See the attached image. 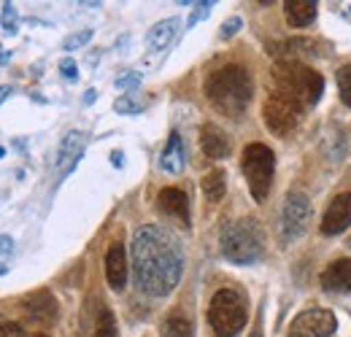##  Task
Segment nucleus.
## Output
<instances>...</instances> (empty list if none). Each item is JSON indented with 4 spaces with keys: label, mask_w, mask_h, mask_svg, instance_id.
I'll return each instance as SVG.
<instances>
[{
    "label": "nucleus",
    "mask_w": 351,
    "mask_h": 337,
    "mask_svg": "<svg viewBox=\"0 0 351 337\" xmlns=\"http://www.w3.org/2000/svg\"><path fill=\"white\" fill-rule=\"evenodd\" d=\"M95 97H97V92H95V89H87V92H84V103H95Z\"/></svg>",
    "instance_id": "obj_36"
},
{
    "label": "nucleus",
    "mask_w": 351,
    "mask_h": 337,
    "mask_svg": "<svg viewBox=\"0 0 351 337\" xmlns=\"http://www.w3.org/2000/svg\"><path fill=\"white\" fill-rule=\"evenodd\" d=\"M106 281L114 292L128 286V251L122 243H111L106 251Z\"/></svg>",
    "instance_id": "obj_13"
},
{
    "label": "nucleus",
    "mask_w": 351,
    "mask_h": 337,
    "mask_svg": "<svg viewBox=\"0 0 351 337\" xmlns=\"http://www.w3.org/2000/svg\"><path fill=\"white\" fill-rule=\"evenodd\" d=\"M135 286L149 297H168L184 275L181 240L162 224H146L132 235Z\"/></svg>",
    "instance_id": "obj_1"
},
{
    "label": "nucleus",
    "mask_w": 351,
    "mask_h": 337,
    "mask_svg": "<svg viewBox=\"0 0 351 337\" xmlns=\"http://www.w3.org/2000/svg\"><path fill=\"white\" fill-rule=\"evenodd\" d=\"M0 22H3V33H5V36H16V33H19V11H16L14 3H5V5H3Z\"/></svg>",
    "instance_id": "obj_24"
},
{
    "label": "nucleus",
    "mask_w": 351,
    "mask_h": 337,
    "mask_svg": "<svg viewBox=\"0 0 351 337\" xmlns=\"http://www.w3.org/2000/svg\"><path fill=\"white\" fill-rule=\"evenodd\" d=\"M184 165H186L184 140H181L178 132H171V138H168V143H165V149L160 154V168L165 170V173H171V175H178L184 170Z\"/></svg>",
    "instance_id": "obj_18"
},
{
    "label": "nucleus",
    "mask_w": 351,
    "mask_h": 337,
    "mask_svg": "<svg viewBox=\"0 0 351 337\" xmlns=\"http://www.w3.org/2000/svg\"><path fill=\"white\" fill-rule=\"evenodd\" d=\"M200 149L208 160H224L230 154V138L221 127L203 125L200 127Z\"/></svg>",
    "instance_id": "obj_16"
},
{
    "label": "nucleus",
    "mask_w": 351,
    "mask_h": 337,
    "mask_svg": "<svg viewBox=\"0 0 351 337\" xmlns=\"http://www.w3.org/2000/svg\"><path fill=\"white\" fill-rule=\"evenodd\" d=\"M33 337H49V335H46V332H36Z\"/></svg>",
    "instance_id": "obj_39"
},
{
    "label": "nucleus",
    "mask_w": 351,
    "mask_h": 337,
    "mask_svg": "<svg viewBox=\"0 0 351 337\" xmlns=\"http://www.w3.org/2000/svg\"><path fill=\"white\" fill-rule=\"evenodd\" d=\"M157 203H160V208L165 213H171V216L178 219L184 227H189V197H186L181 189H176V186L162 189L160 197H157Z\"/></svg>",
    "instance_id": "obj_17"
},
{
    "label": "nucleus",
    "mask_w": 351,
    "mask_h": 337,
    "mask_svg": "<svg viewBox=\"0 0 351 337\" xmlns=\"http://www.w3.org/2000/svg\"><path fill=\"white\" fill-rule=\"evenodd\" d=\"M162 337H195V327L186 316L181 313H173L168 316V321L162 324Z\"/></svg>",
    "instance_id": "obj_22"
},
{
    "label": "nucleus",
    "mask_w": 351,
    "mask_h": 337,
    "mask_svg": "<svg viewBox=\"0 0 351 337\" xmlns=\"http://www.w3.org/2000/svg\"><path fill=\"white\" fill-rule=\"evenodd\" d=\"M11 95V86H0V105L5 103V97Z\"/></svg>",
    "instance_id": "obj_37"
},
{
    "label": "nucleus",
    "mask_w": 351,
    "mask_h": 337,
    "mask_svg": "<svg viewBox=\"0 0 351 337\" xmlns=\"http://www.w3.org/2000/svg\"><path fill=\"white\" fill-rule=\"evenodd\" d=\"M273 86L276 95L287 97L289 103H295L298 108H313L322 95H324V79L322 73H316L313 68H308L303 62H278L273 68Z\"/></svg>",
    "instance_id": "obj_3"
},
{
    "label": "nucleus",
    "mask_w": 351,
    "mask_h": 337,
    "mask_svg": "<svg viewBox=\"0 0 351 337\" xmlns=\"http://www.w3.org/2000/svg\"><path fill=\"white\" fill-rule=\"evenodd\" d=\"M143 108H146V103L135 100L132 95H122V97H117V100H114V111H117V114H122V116H132V114H141Z\"/></svg>",
    "instance_id": "obj_25"
},
{
    "label": "nucleus",
    "mask_w": 351,
    "mask_h": 337,
    "mask_svg": "<svg viewBox=\"0 0 351 337\" xmlns=\"http://www.w3.org/2000/svg\"><path fill=\"white\" fill-rule=\"evenodd\" d=\"M92 337H119L117 319H114V313H111L106 305L97 310V319H95V332H92Z\"/></svg>",
    "instance_id": "obj_23"
},
{
    "label": "nucleus",
    "mask_w": 351,
    "mask_h": 337,
    "mask_svg": "<svg viewBox=\"0 0 351 337\" xmlns=\"http://www.w3.org/2000/svg\"><path fill=\"white\" fill-rule=\"evenodd\" d=\"M8 60H11V51H5V49L0 46V65H8Z\"/></svg>",
    "instance_id": "obj_35"
},
{
    "label": "nucleus",
    "mask_w": 351,
    "mask_h": 337,
    "mask_svg": "<svg viewBox=\"0 0 351 337\" xmlns=\"http://www.w3.org/2000/svg\"><path fill=\"white\" fill-rule=\"evenodd\" d=\"M0 337H25V332H22L19 324H14V321H3V324H0Z\"/></svg>",
    "instance_id": "obj_32"
},
{
    "label": "nucleus",
    "mask_w": 351,
    "mask_h": 337,
    "mask_svg": "<svg viewBox=\"0 0 351 337\" xmlns=\"http://www.w3.org/2000/svg\"><path fill=\"white\" fill-rule=\"evenodd\" d=\"M249 337H263V335H260V332H252V335H249Z\"/></svg>",
    "instance_id": "obj_40"
},
{
    "label": "nucleus",
    "mask_w": 351,
    "mask_h": 337,
    "mask_svg": "<svg viewBox=\"0 0 351 337\" xmlns=\"http://www.w3.org/2000/svg\"><path fill=\"white\" fill-rule=\"evenodd\" d=\"M338 329V319L327 308H308L292 324L289 337H332Z\"/></svg>",
    "instance_id": "obj_9"
},
{
    "label": "nucleus",
    "mask_w": 351,
    "mask_h": 337,
    "mask_svg": "<svg viewBox=\"0 0 351 337\" xmlns=\"http://www.w3.org/2000/svg\"><path fill=\"white\" fill-rule=\"evenodd\" d=\"M200 186H203V195H206V200L208 203H219L221 197H224V189H227V175H224V170H211V173H206L203 175V181H200Z\"/></svg>",
    "instance_id": "obj_21"
},
{
    "label": "nucleus",
    "mask_w": 351,
    "mask_h": 337,
    "mask_svg": "<svg viewBox=\"0 0 351 337\" xmlns=\"http://www.w3.org/2000/svg\"><path fill=\"white\" fill-rule=\"evenodd\" d=\"M60 73H62L65 82H76V79H79V68H76V62H73L71 57H65V60L60 62Z\"/></svg>",
    "instance_id": "obj_31"
},
{
    "label": "nucleus",
    "mask_w": 351,
    "mask_h": 337,
    "mask_svg": "<svg viewBox=\"0 0 351 337\" xmlns=\"http://www.w3.org/2000/svg\"><path fill=\"white\" fill-rule=\"evenodd\" d=\"M11 249H14V240H11L8 235H0V256L11 253Z\"/></svg>",
    "instance_id": "obj_33"
},
{
    "label": "nucleus",
    "mask_w": 351,
    "mask_h": 337,
    "mask_svg": "<svg viewBox=\"0 0 351 337\" xmlns=\"http://www.w3.org/2000/svg\"><path fill=\"white\" fill-rule=\"evenodd\" d=\"M270 54L278 57V62H303V57H316L319 43L311 38H287L270 46Z\"/></svg>",
    "instance_id": "obj_14"
},
{
    "label": "nucleus",
    "mask_w": 351,
    "mask_h": 337,
    "mask_svg": "<svg viewBox=\"0 0 351 337\" xmlns=\"http://www.w3.org/2000/svg\"><path fill=\"white\" fill-rule=\"evenodd\" d=\"M141 79H143V76H141L138 71H128V73L119 76L114 84H117V89H135V86L141 84Z\"/></svg>",
    "instance_id": "obj_30"
},
{
    "label": "nucleus",
    "mask_w": 351,
    "mask_h": 337,
    "mask_svg": "<svg viewBox=\"0 0 351 337\" xmlns=\"http://www.w3.org/2000/svg\"><path fill=\"white\" fill-rule=\"evenodd\" d=\"M252 95L254 79L243 65H224L206 79V97L224 116L241 119L252 103Z\"/></svg>",
    "instance_id": "obj_2"
},
{
    "label": "nucleus",
    "mask_w": 351,
    "mask_h": 337,
    "mask_svg": "<svg viewBox=\"0 0 351 337\" xmlns=\"http://www.w3.org/2000/svg\"><path fill=\"white\" fill-rule=\"evenodd\" d=\"M322 289L335 292V295H349L351 292V259H338L322 273Z\"/></svg>",
    "instance_id": "obj_15"
},
{
    "label": "nucleus",
    "mask_w": 351,
    "mask_h": 337,
    "mask_svg": "<svg viewBox=\"0 0 351 337\" xmlns=\"http://www.w3.org/2000/svg\"><path fill=\"white\" fill-rule=\"evenodd\" d=\"M219 251L232 264H254L265 256L263 227L254 219L227 221L219 232Z\"/></svg>",
    "instance_id": "obj_4"
},
{
    "label": "nucleus",
    "mask_w": 351,
    "mask_h": 337,
    "mask_svg": "<svg viewBox=\"0 0 351 337\" xmlns=\"http://www.w3.org/2000/svg\"><path fill=\"white\" fill-rule=\"evenodd\" d=\"M84 149H87V135H84V132L71 129V132L62 138V143H60V149H57V162H54V170H57L60 178H65L71 170L79 165Z\"/></svg>",
    "instance_id": "obj_11"
},
{
    "label": "nucleus",
    "mask_w": 351,
    "mask_h": 337,
    "mask_svg": "<svg viewBox=\"0 0 351 337\" xmlns=\"http://www.w3.org/2000/svg\"><path fill=\"white\" fill-rule=\"evenodd\" d=\"M5 273H8V267H5V264H0V275H5Z\"/></svg>",
    "instance_id": "obj_38"
},
{
    "label": "nucleus",
    "mask_w": 351,
    "mask_h": 337,
    "mask_svg": "<svg viewBox=\"0 0 351 337\" xmlns=\"http://www.w3.org/2000/svg\"><path fill=\"white\" fill-rule=\"evenodd\" d=\"M241 170L246 175L249 192L257 203H265L273 186V173H276V154L265 143H249L241 157Z\"/></svg>",
    "instance_id": "obj_6"
},
{
    "label": "nucleus",
    "mask_w": 351,
    "mask_h": 337,
    "mask_svg": "<svg viewBox=\"0 0 351 337\" xmlns=\"http://www.w3.org/2000/svg\"><path fill=\"white\" fill-rule=\"evenodd\" d=\"M243 27V22H241V16H230L224 25H221V33H219V38L221 41H227V38H232L238 30Z\"/></svg>",
    "instance_id": "obj_29"
},
{
    "label": "nucleus",
    "mask_w": 351,
    "mask_h": 337,
    "mask_svg": "<svg viewBox=\"0 0 351 337\" xmlns=\"http://www.w3.org/2000/svg\"><path fill=\"white\" fill-rule=\"evenodd\" d=\"M346 246H349V249H351V238H349V240H346Z\"/></svg>",
    "instance_id": "obj_42"
},
{
    "label": "nucleus",
    "mask_w": 351,
    "mask_h": 337,
    "mask_svg": "<svg viewBox=\"0 0 351 337\" xmlns=\"http://www.w3.org/2000/svg\"><path fill=\"white\" fill-rule=\"evenodd\" d=\"M22 310L33 324H41V327L54 324L57 316H60V305H57V299L49 289H41V292H33V295L25 297L22 299Z\"/></svg>",
    "instance_id": "obj_10"
},
{
    "label": "nucleus",
    "mask_w": 351,
    "mask_h": 337,
    "mask_svg": "<svg viewBox=\"0 0 351 337\" xmlns=\"http://www.w3.org/2000/svg\"><path fill=\"white\" fill-rule=\"evenodd\" d=\"M3 154H5V149H3V146H0V157H3Z\"/></svg>",
    "instance_id": "obj_41"
},
{
    "label": "nucleus",
    "mask_w": 351,
    "mask_h": 337,
    "mask_svg": "<svg viewBox=\"0 0 351 337\" xmlns=\"http://www.w3.org/2000/svg\"><path fill=\"white\" fill-rule=\"evenodd\" d=\"M178 27H181V22H178L176 16L157 22V25L146 33V46H149V51H162V49H168V43L178 36Z\"/></svg>",
    "instance_id": "obj_19"
},
{
    "label": "nucleus",
    "mask_w": 351,
    "mask_h": 337,
    "mask_svg": "<svg viewBox=\"0 0 351 337\" xmlns=\"http://www.w3.org/2000/svg\"><path fill=\"white\" fill-rule=\"evenodd\" d=\"M111 162H114L117 168H122V162H125V154H122V151H114V154H111Z\"/></svg>",
    "instance_id": "obj_34"
},
{
    "label": "nucleus",
    "mask_w": 351,
    "mask_h": 337,
    "mask_svg": "<svg viewBox=\"0 0 351 337\" xmlns=\"http://www.w3.org/2000/svg\"><path fill=\"white\" fill-rule=\"evenodd\" d=\"M316 11H319L316 0H287L284 3V14L292 27H308L316 19Z\"/></svg>",
    "instance_id": "obj_20"
},
{
    "label": "nucleus",
    "mask_w": 351,
    "mask_h": 337,
    "mask_svg": "<svg viewBox=\"0 0 351 337\" xmlns=\"http://www.w3.org/2000/svg\"><path fill=\"white\" fill-rule=\"evenodd\" d=\"M300 114H303V108H298L295 103H289L287 97H281L276 92L265 100V108H263L265 125H267V129L273 135H278V138H289L300 127Z\"/></svg>",
    "instance_id": "obj_8"
},
{
    "label": "nucleus",
    "mask_w": 351,
    "mask_h": 337,
    "mask_svg": "<svg viewBox=\"0 0 351 337\" xmlns=\"http://www.w3.org/2000/svg\"><path fill=\"white\" fill-rule=\"evenodd\" d=\"M249 321V305H246V297L241 295L238 289L232 286H224L219 289L211 305H208V324L211 329L219 337H232L238 335Z\"/></svg>",
    "instance_id": "obj_5"
},
{
    "label": "nucleus",
    "mask_w": 351,
    "mask_h": 337,
    "mask_svg": "<svg viewBox=\"0 0 351 337\" xmlns=\"http://www.w3.org/2000/svg\"><path fill=\"white\" fill-rule=\"evenodd\" d=\"M211 8H214L211 0H208V3H195V11H192V16L186 19V27H195L200 19H206V16L211 14Z\"/></svg>",
    "instance_id": "obj_28"
},
{
    "label": "nucleus",
    "mask_w": 351,
    "mask_h": 337,
    "mask_svg": "<svg viewBox=\"0 0 351 337\" xmlns=\"http://www.w3.org/2000/svg\"><path fill=\"white\" fill-rule=\"evenodd\" d=\"M311 224V200L306 192L292 189L284 197L281 205V216H278V235L284 243H295L298 238H303Z\"/></svg>",
    "instance_id": "obj_7"
},
{
    "label": "nucleus",
    "mask_w": 351,
    "mask_h": 337,
    "mask_svg": "<svg viewBox=\"0 0 351 337\" xmlns=\"http://www.w3.org/2000/svg\"><path fill=\"white\" fill-rule=\"evenodd\" d=\"M89 41H92V30H79V33H73V36H68V38L62 41V49H65V51H76V49H82V46Z\"/></svg>",
    "instance_id": "obj_27"
},
{
    "label": "nucleus",
    "mask_w": 351,
    "mask_h": 337,
    "mask_svg": "<svg viewBox=\"0 0 351 337\" xmlns=\"http://www.w3.org/2000/svg\"><path fill=\"white\" fill-rule=\"evenodd\" d=\"M351 227V192L338 195L330 208L322 216V235L332 238V235H341Z\"/></svg>",
    "instance_id": "obj_12"
},
{
    "label": "nucleus",
    "mask_w": 351,
    "mask_h": 337,
    "mask_svg": "<svg viewBox=\"0 0 351 337\" xmlns=\"http://www.w3.org/2000/svg\"><path fill=\"white\" fill-rule=\"evenodd\" d=\"M338 92H341L343 105L351 108V65H343V68L338 71Z\"/></svg>",
    "instance_id": "obj_26"
}]
</instances>
